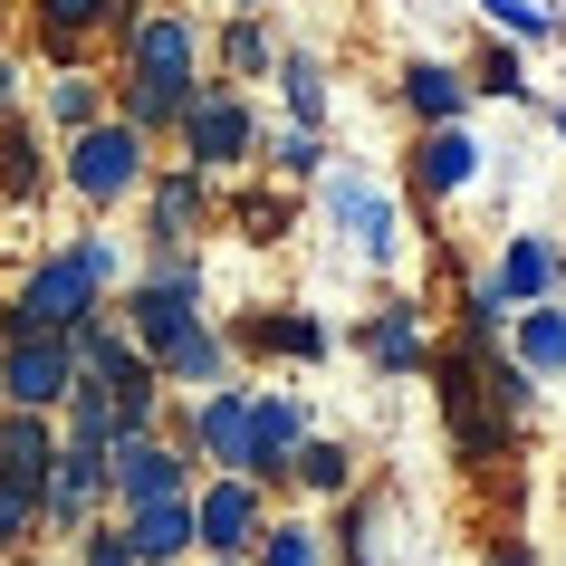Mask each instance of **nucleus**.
<instances>
[{"label":"nucleus","mask_w":566,"mask_h":566,"mask_svg":"<svg viewBox=\"0 0 566 566\" xmlns=\"http://www.w3.org/2000/svg\"><path fill=\"white\" fill-rule=\"evenodd\" d=\"M202 49H211V20H202V10H182V0H154L145 20L116 39V77H154V87H202V77H211Z\"/></svg>","instance_id":"5"},{"label":"nucleus","mask_w":566,"mask_h":566,"mask_svg":"<svg viewBox=\"0 0 566 566\" xmlns=\"http://www.w3.org/2000/svg\"><path fill=\"white\" fill-rule=\"evenodd\" d=\"M269 59H279V39H269V10H221V20H211L202 67L221 77V87H260Z\"/></svg>","instance_id":"21"},{"label":"nucleus","mask_w":566,"mask_h":566,"mask_svg":"<svg viewBox=\"0 0 566 566\" xmlns=\"http://www.w3.org/2000/svg\"><path fill=\"white\" fill-rule=\"evenodd\" d=\"M269 87H279L289 125H317V135H327V116H336V77H327V59H317V49H279V59H269Z\"/></svg>","instance_id":"26"},{"label":"nucleus","mask_w":566,"mask_h":566,"mask_svg":"<svg viewBox=\"0 0 566 566\" xmlns=\"http://www.w3.org/2000/svg\"><path fill=\"white\" fill-rule=\"evenodd\" d=\"M116 116V77H96V67H49V87H39V125L49 135H77V125Z\"/></svg>","instance_id":"25"},{"label":"nucleus","mask_w":566,"mask_h":566,"mask_svg":"<svg viewBox=\"0 0 566 566\" xmlns=\"http://www.w3.org/2000/svg\"><path fill=\"white\" fill-rule=\"evenodd\" d=\"M356 480H365V451L346 442V432H307V442L289 451V500H307V509L346 500Z\"/></svg>","instance_id":"22"},{"label":"nucleus","mask_w":566,"mask_h":566,"mask_svg":"<svg viewBox=\"0 0 566 566\" xmlns=\"http://www.w3.org/2000/svg\"><path fill=\"white\" fill-rule=\"evenodd\" d=\"M346 346H356L385 385H413L422 365H432V307H422L413 289H394V298H375V307L356 317V336H346Z\"/></svg>","instance_id":"9"},{"label":"nucleus","mask_w":566,"mask_h":566,"mask_svg":"<svg viewBox=\"0 0 566 566\" xmlns=\"http://www.w3.org/2000/svg\"><path fill=\"white\" fill-rule=\"evenodd\" d=\"M471 96H500V106H537V77H528V49H509V39H480L471 59H461Z\"/></svg>","instance_id":"29"},{"label":"nucleus","mask_w":566,"mask_h":566,"mask_svg":"<svg viewBox=\"0 0 566 566\" xmlns=\"http://www.w3.org/2000/svg\"><path fill=\"white\" fill-rule=\"evenodd\" d=\"M394 106L413 125H471V77H461V59H403V77H394Z\"/></svg>","instance_id":"20"},{"label":"nucleus","mask_w":566,"mask_h":566,"mask_svg":"<svg viewBox=\"0 0 566 566\" xmlns=\"http://www.w3.org/2000/svg\"><path fill=\"white\" fill-rule=\"evenodd\" d=\"M135 202H145V240H202L211 221H221V192H211V174H192V164H154Z\"/></svg>","instance_id":"15"},{"label":"nucleus","mask_w":566,"mask_h":566,"mask_svg":"<svg viewBox=\"0 0 566 566\" xmlns=\"http://www.w3.org/2000/svg\"><path fill=\"white\" fill-rule=\"evenodd\" d=\"M317 432V413H307V394H289V385H250V461L240 471L260 480L269 500H289V451Z\"/></svg>","instance_id":"12"},{"label":"nucleus","mask_w":566,"mask_h":566,"mask_svg":"<svg viewBox=\"0 0 566 566\" xmlns=\"http://www.w3.org/2000/svg\"><path fill=\"white\" fill-rule=\"evenodd\" d=\"M480 566H547V557H537V537H528V528H500L490 547H480Z\"/></svg>","instance_id":"36"},{"label":"nucleus","mask_w":566,"mask_h":566,"mask_svg":"<svg viewBox=\"0 0 566 566\" xmlns=\"http://www.w3.org/2000/svg\"><path fill=\"white\" fill-rule=\"evenodd\" d=\"M20 106H30V59L0 49V116H20Z\"/></svg>","instance_id":"37"},{"label":"nucleus","mask_w":566,"mask_h":566,"mask_svg":"<svg viewBox=\"0 0 566 566\" xmlns=\"http://www.w3.org/2000/svg\"><path fill=\"white\" fill-rule=\"evenodd\" d=\"M174 164H192V174H211V182L260 174V106H250V87L202 77L192 106H182V125H174Z\"/></svg>","instance_id":"3"},{"label":"nucleus","mask_w":566,"mask_h":566,"mask_svg":"<svg viewBox=\"0 0 566 566\" xmlns=\"http://www.w3.org/2000/svg\"><path fill=\"white\" fill-rule=\"evenodd\" d=\"M547 125H557V145H566V96H557V106H547Z\"/></svg>","instance_id":"38"},{"label":"nucleus","mask_w":566,"mask_h":566,"mask_svg":"<svg viewBox=\"0 0 566 566\" xmlns=\"http://www.w3.org/2000/svg\"><path fill=\"white\" fill-rule=\"evenodd\" d=\"M260 164H269L279 182H317L336 154H327V135H317V125H260Z\"/></svg>","instance_id":"31"},{"label":"nucleus","mask_w":566,"mask_h":566,"mask_svg":"<svg viewBox=\"0 0 566 566\" xmlns=\"http://www.w3.org/2000/svg\"><path fill=\"white\" fill-rule=\"evenodd\" d=\"M221 336H231L240 365H327L336 356V327L317 307H240Z\"/></svg>","instance_id":"10"},{"label":"nucleus","mask_w":566,"mask_h":566,"mask_svg":"<svg viewBox=\"0 0 566 566\" xmlns=\"http://www.w3.org/2000/svg\"><path fill=\"white\" fill-rule=\"evenodd\" d=\"M490 289H500V307H537V298H566V240H557V231H500V260H490Z\"/></svg>","instance_id":"17"},{"label":"nucleus","mask_w":566,"mask_h":566,"mask_svg":"<svg viewBox=\"0 0 566 566\" xmlns=\"http://www.w3.org/2000/svg\"><path fill=\"white\" fill-rule=\"evenodd\" d=\"M135 566H192V490L182 500H145V509H116Z\"/></svg>","instance_id":"23"},{"label":"nucleus","mask_w":566,"mask_h":566,"mask_svg":"<svg viewBox=\"0 0 566 566\" xmlns=\"http://www.w3.org/2000/svg\"><path fill=\"white\" fill-rule=\"evenodd\" d=\"M164 422H174V442L192 451L202 471H240V461H250V385H240V375L164 403Z\"/></svg>","instance_id":"8"},{"label":"nucleus","mask_w":566,"mask_h":566,"mask_svg":"<svg viewBox=\"0 0 566 566\" xmlns=\"http://www.w3.org/2000/svg\"><path fill=\"white\" fill-rule=\"evenodd\" d=\"M471 182H480V135L471 125H413V145H403V192H413V211L461 202Z\"/></svg>","instance_id":"11"},{"label":"nucleus","mask_w":566,"mask_h":566,"mask_svg":"<svg viewBox=\"0 0 566 566\" xmlns=\"http://www.w3.org/2000/svg\"><path fill=\"white\" fill-rule=\"evenodd\" d=\"M59 566H67V557H59Z\"/></svg>","instance_id":"41"},{"label":"nucleus","mask_w":566,"mask_h":566,"mask_svg":"<svg viewBox=\"0 0 566 566\" xmlns=\"http://www.w3.org/2000/svg\"><path fill=\"white\" fill-rule=\"evenodd\" d=\"M192 566H250V557H192Z\"/></svg>","instance_id":"39"},{"label":"nucleus","mask_w":566,"mask_h":566,"mask_svg":"<svg viewBox=\"0 0 566 566\" xmlns=\"http://www.w3.org/2000/svg\"><path fill=\"white\" fill-rule=\"evenodd\" d=\"M49 182H59V135H49L30 106L0 116V211H39Z\"/></svg>","instance_id":"16"},{"label":"nucleus","mask_w":566,"mask_h":566,"mask_svg":"<svg viewBox=\"0 0 566 566\" xmlns=\"http://www.w3.org/2000/svg\"><path fill=\"white\" fill-rule=\"evenodd\" d=\"M87 518H106V451L96 442H59L49 490H39V537H77Z\"/></svg>","instance_id":"14"},{"label":"nucleus","mask_w":566,"mask_h":566,"mask_svg":"<svg viewBox=\"0 0 566 566\" xmlns=\"http://www.w3.org/2000/svg\"><path fill=\"white\" fill-rule=\"evenodd\" d=\"M154 375H164V394H174V403H182V394H202V385H231L240 356H231V336H221V317H192V327L154 356Z\"/></svg>","instance_id":"19"},{"label":"nucleus","mask_w":566,"mask_h":566,"mask_svg":"<svg viewBox=\"0 0 566 566\" xmlns=\"http://www.w3.org/2000/svg\"><path fill=\"white\" fill-rule=\"evenodd\" d=\"M269 490L250 471H202L192 480V557H250L269 528Z\"/></svg>","instance_id":"7"},{"label":"nucleus","mask_w":566,"mask_h":566,"mask_svg":"<svg viewBox=\"0 0 566 566\" xmlns=\"http://www.w3.org/2000/svg\"><path fill=\"white\" fill-rule=\"evenodd\" d=\"M39 547V490L0 480V557H30Z\"/></svg>","instance_id":"34"},{"label":"nucleus","mask_w":566,"mask_h":566,"mask_svg":"<svg viewBox=\"0 0 566 566\" xmlns=\"http://www.w3.org/2000/svg\"><path fill=\"white\" fill-rule=\"evenodd\" d=\"M221 10H269V0H221Z\"/></svg>","instance_id":"40"},{"label":"nucleus","mask_w":566,"mask_h":566,"mask_svg":"<svg viewBox=\"0 0 566 566\" xmlns=\"http://www.w3.org/2000/svg\"><path fill=\"white\" fill-rule=\"evenodd\" d=\"M317 211H327V231L346 240V260L356 269H394L403 260V202H394L385 182L365 174V164H327V174H317Z\"/></svg>","instance_id":"4"},{"label":"nucleus","mask_w":566,"mask_h":566,"mask_svg":"<svg viewBox=\"0 0 566 566\" xmlns=\"http://www.w3.org/2000/svg\"><path fill=\"white\" fill-rule=\"evenodd\" d=\"M451 317H461L451 336H471V346H500V336H509V307H500V289H490V269H461V289H451Z\"/></svg>","instance_id":"33"},{"label":"nucleus","mask_w":566,"mask_h":566,"mask_svg":"<svg viewBox=\"0 0 566 566\" xmlns=\"http://www.w3.org/2000/svg\"><path fill=\"white\" fill-rule=\"evenodd\" d=\"M125 269H135V250H125L116 231H67L59 250H39V260L10 279L0 336H67L77 317H96V307L125 289Z\"/></svg>","instance_id":"1"},{"label":"nucleus","mask_w":566,"mask_h":566,"mask_svg":"<svg viewBox=\"0 0 566 566\" xmlns=\"http://www.w3.org/2000/svg\"><path fill=\"white\" fill-rule=\"evenodd\" d=\"M116 0H30V39L49 67H87V49H106Z\"/></svg>","instance_id":"18"},{"label":"nucleus","mask_w":566,"mask_h":566,"mask_svg":"<svg viewBox=\"0 0 566 566\" xmlns=\"http://www.w3.org/2000/svg\"><path fill=\"white\" fill-rule=\"evenodd\" d=\"M509 356L528 365L537 385H566V298H537V307H509Z\"/></svg>","instance_id":"24"},{"label":"nucleus","mask_w":566,"mask_h":566,"mask_svg":"<svg viewBox=\"0 0 566 566\" xmlns=\"http://www.w3.org/2000/svg\"><path fill=\"white\" fill-rule=\"evenodd\" d=\"M192 480H202V461L174 442V422H154V432H116V442H106V509L182 500Z\"/></svg>","instance_id":"6"},{"label":"nucleus","mask_w":566,"mask_h":566,"mask_svg":"<svg viewBox=\"0 0 566 566\" xmlns=\"http://www.w3.org/2000/svg\"><path fill=\"white\" fill-rule=\"evenodd\" d=\"M77 385V346L67 336H0V403L10 413H59Z\"/></svg>","instance_id":"13"},{"label":"nucleus","mask_w":566,"mask_h":566,"mask_svg":"<svg viewBox=\"0 0 566 566\" xmlns=\"http://www.w3.org/2000/svg\"><path fill=\"white\" fill-rule=\"evenodd\" d=\"M250 566H327V528L307 518V509H269L260 547H250Z\"/></svg>","instance_id":"30"},{"label":"nucleus","mask_w":566,"mask_h":566,"mask_svg":"<svg viewBox=\"0 0 566 566\" xmlns=\"http://www.w3.org/2000/svg\"><path fill=\"white\" fill-rule=\"evenodd\" d=\"M145 174H154V145L125 116H96V125H77V135H59V192L77 211H96V221L135 202Z\"/></svg>","instance_id":"2"},{"label":"nucleus","mask_w":566,"mask_h":566,"mask_svg":"<svg viewBox=\"0 0 566 566\" xmlns=\"http://www.w3.org/2000/svg\"><path fill=\"white\" fill-rule=\"evenodd\" d=\"M49 461H59V422H49V413H10V403H0V480L49 490Z\"/></svg>","instance_id":"27"},{"label":"nucleus","mask_w":566,"mask_h":566,"mask_svg":"<svg viewBox=\"0 0 566 566\" xmlns=\"http://www.w3.org/2000/svg\"><path fill=\"white\" fill-rule=\"evenodd\" d=\"M480 30L509 39V49H547V39L566 30V10L557 0H480Z\"/></svg>","instance_id":"32"},{"label":"nucleus","mask_w":566,"mask_h":566,"mask_svg":"<svg viewBox=\"0 0 566 566\" xmlns=\"http://www.w3.org/2000/svg\"><path fill=\"white\" fill-rule=\"evenodd\" d=\"M221 211H231V231L250 240V250H279V240L298 231V192H269V182H250V174H240V192Z\"/></svg>","instance_id":"28"},{"label":"nucleus","mask_w":566,"mask_h":566,"mask_svg":"<svg viewBox=\"0 0 566 566\" xmlns=\"http://www.w3.org/2000/svg\"><path fill=\"white\" fill-rule=\"evenodd\" d=\"M67 566H135V547H125V528H116V509L67 537Z\"/></svg>","instance_id":"35"}]
</instances>
